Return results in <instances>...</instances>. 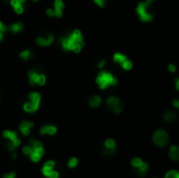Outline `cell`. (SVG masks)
<instances>
[{
	"label": "cell",
	"mask_w": 179,
	"mask_h": 178,
	"mask_svg": "<svg viewBox=\"0 0 179 178\" xmlns=\"http://www.w3.org/2000/svg\"><path fill=\"white\" fill-rule=\"evenodd\" d=\"M105 65H106V60H101L97 63V67H99L100 69H103V68L105 67Z\"/></svg>",
	"instance_id": "32"
},
{
	"label": "cell",
	"mask_w": 179,
	"mask_h": 178,
	"mask_svg": "<svg viewBox=\"0 0 179 178\" xmlns=\"http://www.w3.org/2000/svg\"><path fill=\"white\" fill-rule=\"evenodd\" d=\"M22 153L30 158L33 163H39L45 154L43 143L35 139H31L28 143L22 148Z\"/></svg>",
	"instance_id": "2"
},
{
	"label": "cell",
	"mask_w": 179,
	"mask_h": 178,
	"mask_svg": "<svg viewBox=\"0 0 179 178\" xmlns=\"http://www.w3.org/2000/svg\"><path fill=\"white\" fill-rule=\"evenodd\" d=\"M175 87H176V89L179 91V78H177L175 80Z\"/></svg>",
	"instance_id": "34"
},
{
	"label": "cell",
	"mask_w": 179,
	"mask_h": 178,
	"mask_svg": "<svg viewBox=\"0 0 179 178\" xmlns=\"http://www.w3.org/2000/svg\"><path fill=\"white\" fill-rule=\"evenodd\" d=\"M33 128H34V123L31 121H26V119L21 122L19 127H18L19 132L23 135V136H28V135L31 134V129Z\"/></svg>",
	"instance_id": "16"
},
{
	"label": "cell",
	"mask_w": 179,
	"mask_h": 178,
	"mask_svg": "<svg viewBox=\"0 0 179 178\" xmlns=\"http://www.w3.org/2000/svg\"><path fill=\"white\" fill-rule=\"evenodd\" d=\"M162 119L168 124H172L176 121V114L173 111H167L162 115Z\"/></svg>",
	"instance_id": "21"
},
{
	"label": "cell",
	"mask_w": 179,
	"mask_h": 178,
	"mask_svg": "<svg viewBox=\"0 0 179 178\" xmlns=\"http://www.w3.org/2000/svg\"><path fill=\"white\" fill-rule=\"evenodd\" d=\"M96 83L99 86L100 89H107L109 87H113L115 85H117L118 80L116 79V77H114V74H112L111 72L107 70H102L100 71L99 74L96 78Z\"/></svg>",
	"instance_id": "6"
},
{
	"label": "cell",
	"mask_w": 179,
	"mask_h": 178,
	"mask_svg": "<svg viewBox=\"0 0 179 178\" xmlns=\"http://www.w3.org/2000/svg\"><path fill=\"white\" fill-rule=\"evenodd\" d=\"M42 103V94L38 90H33L28 92L26 99L22 104V110L27 114H34L38 112L41 107Z\"/></svg>",
	"instance_id": "3"
},
{
	"label": "cell",
	"mask_w": 179,
	"mask_h": 178,
	"mask_svg": "<svg viewBox=\"0 0 179 178\" xmlns=\"http://www.w3.org/2000/svg\"><path fill=\"white\" fill-rule=\"evenodd\" d=\"M168 70H169L171 73H174V72H176L177 68H176V66L174 64H169L168 65Z\"/></svg>",
	"instance_id": "30"
},
{
	"label": "cell",
	"mask_w": 179,
	"mask_h": 178,
	"mask_svg": "<svg viewBox=\"0 0 179 178\" xmlns=\"http://www.w3.org/2000/svg\"><path fill=\"white\" fill-rule=\"evenodd\" d=\"M6 33H9V25H6L3 21L0 19V43L4 40Z\"/></svg>",
	"instance_id": "22"
},
{
	"label": "cell",
	"mask_w": 179,
	"mask_h": 178,
	"mask_svg": "<svg viewBox=\"0 0 179 178\" xmlns=\"http://www.w3.org/2000/svg\"><path fill=\"white\" fill-rule=\"evenodd\" d=\"M102 97L97 94H94V95H91L90 97L88 99V106L90 108H99L100 106L102 105Z\"/></svg>",
	"instance_id": "19"
},
{
	"label": "cell",
	"mask_w": 179,
	"mask_h": 178,
	"mask_svg": "<svg viewBox=\"0 0 179 178\" xmlns=\"http://www.w3.org/2000/svg\"><path fill=\"white\" fill-rule=\"evenodd\" d=\"M172 105L174 106L175 108L179 109V99H175V100H173V102H172Z\"/></svg>",
	"instance_id": "33"
},
{
	"label": "cell",
	"mask_w": 179,
	"mask_h": 178,
	"mask_svg": "<svg viewBox=\"0 0 179 178\" xmlns=\"http://www.w3.org/2000/svg\"><path fill=\"white\" fill-rule=\"evenodd\" d=\"M56 167L57 164L55 160H47L41 169L42 174L47 178H59L60 173L56 170Z\"/></svg>",
	"instance_id": "9"
},
{
	"label": "cell",
	"mask_w": 179,
	"mask_h": 178,
	"mask_svg": "<svg viewBox=\"0 0 179 178\" xmlns=\"http://www.w3.org/2000/svg\"><path fill=\"white\" fill-rule=\"evenodd\" d=\"M129 59L126 55L122 54V52H115L114 55H113V61H114L115 63H117V64H122V63L125 62L126 60Z\"/></svg>",
	"instance_id": "23"
},
{
	"label": "cell",
	"mask_w": 179,
	"mask_h": 178,
	"mask_svg": "<svg viewBox=\"0 0 179 178\" xmlns=\"http://www.w3.org/2000/svg\"><path fill=\"white\" fill-rule=\"evenodd\" d=\"M153 142L158 147H165L169 142V135L162 129H158L153 134Z\"/></svg>",
	"instance_id": "11"
},
{
	"label": "cell",
	"mask_w": 179,
	"mask_h": 178,
	"mask_svg": "<svg viewBox=\"0 0 179 178\" xmlns=\"http://www.w3.org/2000/svg\"><path fill=\"white\" fill-rule=\"evenodd\" d=\"M25 28V25L21 21H14L9 25V33L12 35H19V34L23 33Z\"/></svg>",
	"instance_id": "17"
},
{
	"label": "cell",
	"mask_w": 179,
	"mask_h": 178,
	"mask_svg": "<svg viewBox=\"0 0 179 178\" xmlns=\"http://www.w3.org/2000/svg\"><path fill=\"white\" fill-rule=\"evenodd\" d=\"M106 104L108 107L111 109L113 113L118 114L122 112L123 107L120 105V100L117 97H109L106 101Z\"/></svg>",
	"instance_id": "13"
},
{
	"label": "cell",
	"mask_w": 179,
	"mask_h": 178,
	"mask_svg": "<svg viewBox=\"0 0 179 178\" xmlns=\"http://www.w3.org/2000/svg\"><path fill=\"white\" fill-rule=\"evenodd\" d=\"M31 1H33V2H36V3H37V2H39L40 0H31Z\"/></svg>",
	"instance_id": "35"
},
{
	"label": "cell",
	"mask_w": 179,
	"mask_h": 178,
	"mask_svg": "<svg viewBox=\"0 0 179 178\" xmlns=\"http://www.w3.org/2000/svg\"><path fill=\"white\" fill-rule=\"evenodd\" d=\"M27 83L31 87H43L47 83V76L40 69L31 68L26 73Z\"/></svg>",
	"instance_id": "4"
},
{
	"label": "cell",
	"mask_w": 179,
	"mask_h": 178,
	"mask_svg": "<svg viewBox=\"0 0 179 178\" xmlns=\"http://www.w3.org/2000/svg\"><path fill=\"white\" fill-rule=\"evenodd\" d=\"M143 163H144V161L141 160V159L139 158V157H135V158H133L132 160H131V164H132V167L135 170L138 169L139 167L141 166V164H143Z\"/></svg>",
	"instance_id": "26"
},
{
	"label": "cell",
	"mask_w": 179,
	"mask_h": 178,
	"mask_svg": "<svg viewBox=\"0 0 179 178\" xmlns=\"http://www.w3.org/2000/svg\"><path fill=\"white\" fill-rule=\"evenodd\" d=\"M120 66H122L123 69L130 70V69H132V67H133V63H132V61H131L130 59H127V60L125 61V62L120 64Z\"/></svg>",
	"instance_id": "25"
},
{
	"label": "cell",
	"mask_w": 179,
	"mask_h": 178,
	"mask_svg": "<svg viewBox=\"0 0 179 178\" xmlns=\"http://www.w3.org/2000/svg\"><path fill=\"white\" fill-rule=\"evenodd\" d=\"M165 178H179V173L177 171H169L165 174Z\"/></svg>",
	"instance_id": "28"
},
{
	"label": "cell",
	"mask_w": 179,
	"mask_h": 178,
	"mask_svg": "<svg viewBox=\"0 0 179 178\" xmlns=\"http://www.w3.org/2000/svg\"><path fill=\"white\" fill-rule=\"evenodd\" d=\"M58 132L57 126L52 124H45L39 129V133L41 135H47V136H54Z\"/></svg>",
	"instance_id": "15"
},
{
	"label": "cell",
	"mask_w": 179,
	"mask_h": 178,
	"mask_svg": "<svg viewBox=\"0 0 179 178\" xmlns=\"http://www.w3.org/2000/svg\"><path fill=\"white\" fill-rule=\"evenodd\" d=\"M154 1L155 0H144V1L139 2L136 6V14H137L139 19L144 22H150L153 20L154 16L151 10V7Z\"/></svg>",
	"instance_id": "7"
},
{
	"label": "cell",
	"mask_w": 179,
	"mask_h": 178,
	"mask_svg": "<svg viewBox=\"0 0 179 178\" xmlns=\"http://www.w3.org/2000/svg\"><path fill=\"white\" fill-rule=\"evenodd\" d=\"M59 44L61 46L63 52H72L75 54H79L82 52L85 40L82 31L78 28L70 31L66 36H63L59 39Z\"/></svg>",
	"instance_id": "1"
},
{
	"label": "cell",
	"mask_w": 179,
	"mask_h": 178,
	"mask_svg": "<svg viewBox=\"0 0 179 178\" xmlns=\"http://www.w3.org/2000/svg\"><path fill=\"white\" fill-rule=\"evenodd\" d=\"M77 164H78V158L77 157H71L68 160V163H67V166H68V168H70V169H73V168H75L77 167Z\"/></svg>",
	"instance_id": "27"
},
{
	"label": "cell",
	"mask_w": 179,
	"mask_h": 178,
	"mask_svg": "<svg viewBox=\"0 0 179 178\" xmlns=\"http://www.w3.org/2000/svg\"><path fill=\"white\" fill-rule=\"evenodd\" d=\"M169 155L172 160L179 161V147L178 146H172L169 150Z\"/></svg>",
	"instance_id": "20"
},
{
	"label": "cell",
	"mask_w": 179,
	"mask_h": 178,
	"mask_svg": "<svg viewBox=\"0 0 179 178\" xmlns=\"http://www.w3.org/2000/svg\"><path fill=\"white\" fill-rule=\"evenodd\" d=\"M2 139H3L5 148L10 152H15L17 148H19L21 146V139L19 135L14 130H4L2 132Z\"/></svg>",
	"instance_id": "5"
},
{
	"label": "cell",
	"mask_w": 179,
	"mask_h": 178,
	"mask_svg": "<svg viewBox=\"0 0 179 178\" xmlns=\"http://www.w3.org/2000/svg\"><path fill=\"white\" fill-rule=\"evenodd\" d=\"M65 5L63 0H54L51 6L45 9V16L47 18H60L63 17L65 10Z\"/></svg>",
	"instance_id": "8"
},
{
	"label": "cell",
	"mask_w": 179,
	"mask_h": 178,
	"mask_svg": "<svg viewBox=\"0 0 179 178\" xmlns=\"http://www.w3.org/2000/svg\"><path fill=\"white\" fill-rule=\"evenodd\" d=\"M148 168H149L148 164H147V163H143V164H141V166L139 167L138 169H136V172H137V174L140 177H144V176H146L147 171H148Z\"/></svg>",
	"instance_id": "24"
},
{
	"label": "cell",
	"mask_w": 179,
	"mask_h": 178,
	"mask_svg": "<svg viewBox=\"0 0 179 178\" xmlns=\"http://www.w3.org/2000/svg\"><path fill=\"white\" fill-rule=\"evenodd\" d=\"M116 151V143H115V140L112 139H108L105 140L104 143V150H103L102 154L105 156H110L113 155Z\"/></svg>",
	"instance_id": "14"
},
{
	"label": "cell",
	"mask_w": 179,
	"mask_h": 178,
	"mask_svg": "<svg viewBox=\"0 0 179 178\" xmlns=\"http://www.w3.org/2000/svg\"><path fill=\"white\" fill-rule=\"evenodd\" d=\"M19 59L23 62H28L34 58V52L31 48H24L22 50H20L19 55H18Z\"/></svg>",
	"instance_id": "18"
},
{
	"label": "cell",
	"mask_w": 179,
	"mask_h": 178,
	"mask_svg": "<svg viewBox=\"0 0 179 178\" xmlns=\"http://www.w3.org/2000/svg\"><path fill=\"white\" fill-rule=\"evenodd\" d=\"M55 41H56V36L52 33H46L44 35H39L35 39L36 44L39 47H44V48L51 46L55 43Z\"/></svg>",
	"instance_id": "10"
},
{
	"label": "cell",
	"mask_w": 179,
	"mask_h": 178,
	"mask_svg": "<svg viewBox=\"0 0 179 178\" xmlns=\"http://www.w3.org/2000/svg\"><path fill=\"white\" fill-rule=\"evenodd\" d=\"M92 1L96 3L97 6H100V7H104L105 5H106V2H107V0H92Z\"/></svg>",
	"instance_id": "29"
},
{
	"label": "cell",
	"mask_w": 179,
	"mask_h": 178,
	"mask_svg": "<svg viewBox=\"0 0 179 178\" xmlns=\"http://www.w3.org/2000/svg\"><path fill=\"white\" fill-rule=\"evenodd\" d=\"M2 178H16V173L15 172H10V173L4 174Z\"/></svg>",
	"instance_id": "31"
},
{
	"label": "cell",
	"mask_w": 179,
	"mask_h": 178,
	"mask_svg": "<svg viewBox=\"0 0 179 178\" xmlns=\"http://www.w3.org/2000/svg\"><path fill=\"white\" fill-rule=\"evenodd\" d=\"M28 0H10L9 5L16 15L21 16L25 13V5Z\"/></svg>",
	"instance_id": "12"
}]
</instances>
